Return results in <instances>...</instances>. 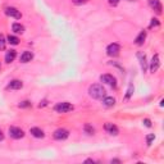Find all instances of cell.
<instances>
[{
    "mask_svg": "<svg viewBox=\"0 0 164 164\" xmlns=\"http://www.w3.org/2000/svg\"><path fill=\"white\" fill-rule=\"evenodd\" d=\"M89 95L92 99H96V100H103L106 96V90L104 89L103 85L100 84H94L89 87Z\"/></svg>",
    "mask_w": 164,
    "mask_h": 164,
    "instance_id": "cell-1",
    "label": "cell"
},
{
    "mask_svg": "<svg viewBox=\"0 0 164 164\" xmlns=\"http://www.w3.org/2000/svg\"><path fill=\"white\" fill-rule=\"evenodd\" d=\"M73 109H74V106L68 101L58 103L55 106H54V110H55L57 113H68V112H72Z\"/></svg>",
    "mask_w": 164,
    "mask_h": 164,
    "instance_id": "cell-2",
    "label": "cell"
},
{
    "mask_svg": "<svg viewBox=\"0 0 164 164\" xmlns=\"http://www.w3.org/2000/svg\"><path fill=\"white\" fill-rule=\"evenodd\" d=\"M8 132H9L10 137L14 139V140H19V139H22L23 136H24V131H23L22 128H19V127H16V126L9 127Z\"/></svg>",
    "mask_w": 164,
    "mask_h": 164,
    "instance_id": "cell-3",
    "label": "cell"
},
{
    "mask_svg": "<svg viewBox=\"0 0 164 164\" xmlns=\"http://www.w3.org/2000/svg\"><path fill=\"white\" fill-rule=\"evenodd\" d=\"M68 136H69V131L65 130V128H58V130L54 131V133H53V137L55 140H59V141L68 139Z\"/></svg>",
    "mask_w": 164,
    "mask_h": 164,
    "instance_id": "cell-4",
    "label": "cell"
},
{
    "mask_svg": "<svg viewBox=\"0 0 164 164\" xmlns=\"http://www.w3.org/2000/svg\"><path fill=\"white\" fill-rule=\"evenodd\" d=\"M5 14H7L8 17H10V18H16V19H21V18H22V13H21L17 8H14V7H8V8H5Z\"/></svg>",
    "mask_w": 164,
    "mask_h": 164,
    "instance_id": "cell-5",
    "label": "cell"
},
{
    "mask_svg": "<svg viewBox=\"0 0 164 164\" xmlns=\"http://www.w3.org/2000/svg\"><path fill=\"white\" fill-rule=\"evenodd\" d=\"M120 51V46L117 44V43H112L109 44L108 48H106V54L109 57H117Z\"/></svg>",
    "mask_w": 164,
    "mask_h": 164,
    "instance_id": "cell-6",
    "label": "cell"
},
{
    "mask_svg": "<svg viewBox=\"0 0 164 164\" xmlns=\"http://www.w3.org/2000/svg\"><path fill=\"white\" fill-rule=\"evenodd\" d=\"M100 81L103 82V84H106L109 86H112V87H115L117 86V79L115 77H113L112 74H101L100 76Z\"/></svg>",
    "mask_w": 164,
    "mask_h": 164,
    "instance_id": "cell-7",
    "label": "cell"
},
{
    "mask_svg": "<svg viewBox=\"0 0 164 164\" xmlns=\"http://www.w3.org/2000/svg\"><path fill=\"white\" fill-rule=\"evenodd\" d=\"M159 65H160V60H159V55L158 54H154V57L151 58V62H150L149 65V69L151 73H155L159 69Z\"/></svg>",
    "mask_w": 164,
    "mask_h": 164,
    "instance_id": "cell-8",
    "label": "cell"
},
{
    "mask_svg": "<svg viewBox=\"0 0 164 164\" xmlns=\"http://www.w3.org/2000/svg\"><path fill=\"white\" fill-rule=\"evenodd\" d=\"M104 130L112 136H117L119 133V130L115 125H113V123H105L104 125Z\"/></svg>",
    "mask_w": 164,
    "mask_h": 164,
    "instance_id": "cell-9",
    "label": "cell"
},
{
    "mask_svg": "<svg viewBox=\"0 0 164 164\" xmlns=\"http://www.w3.org/2000/svg\"><path fill=\"white\" fill-rule=\"evenodd\" d=\"M22 87H23V82L21 79H12L7 86L8 90H21Z\"/></svg>",
    "mask_w": 164,
    "mask_h": 164,
    "instance_id": "cell-10",
    "label": "cell"
},
{
    "mask_svg": "<svg viewBox=\"0 0 164 164\" xmlns=\"http://www.w3.org/2000/svg\"><path fill=\"white\" fill-rule=\"evenodd\" d=\"M137 58L140 60V65H141V69L142 72L145 73L147 71V68H149V64H147V60H146V55L142 53H137Z\"/></svg>",
    "mask_w": 164,
    "mask_h": 164,
    "instance_id": "cell-11",
    "label": "cell"
},
{
    "mask_svg": "<svg viewBox=\"0 0 164 164\" xmlns=\"http://www.w3.org/2000/svg\"><path fill=\"white\" fill-rule=\"evenodd\" d=\"M149 5L158 14H161V3H160V0H149Z\"/></svg>",
    "mask_w": 164,
    "mask_h": 164,
    "instance_id": "cell-12",
    "label": "cell"
},
{
    "mask_svg": "<svg viewBox=\"0 0 164 164\" xmlns=\"http://www.w3.org/2000/svg\"><path fill=\"white\" fill-rule=\"evenodd\" d=\"M30 133L33 136V137H36V139H43L44 136H45L44 131L41 130V128H38V127H32V128H30Z\"/></svg>",
    "mask_w": 164,
    "mask_h": 164,
    "instance_id": "cell-13",
    "label": "cell"
},
{
    "mask_svg": "<svg viewBox=\"0 0 164 164\" xmlns=\"http://www.w3.org/2000/svg\"><path fill=\"white\" fill-rule=\"evenodd\" d=\"M32 59H33V54H32L31 51H23L22 55H21V58H19L21 63H28V62H31Z\"/></svg>",
    "mask_w": 164,
    "mask_h": 164,
    "instance_id": "cell-14",
    "label": "cell"
},
{
    "mask_svg": "<svg viewBox=\"0 0 164 164\" xmlns=\"http://www.w3.org/2000/svg\"><path fill=\"white\" fill-rule=\"evenodd\" d=\"M145 38H146V31H141V32L137 35V37L135 38V44H136V45H139V46L144 45Z\"/></svg>",
    "mask_w": 164,
    "mask_h": 164,
    "instance_id": "cell-15",
    "label": "cell"
},
{
    "mask_svg": "<svg viewBox=\"0 0 164 164\" xmlns=\"http://www.w3.org/2000/svg\"><path fill=\"white\" fill-rule=\"evenodd\" d=\"M16 57H17V51L13 50V49H10V50H8L7 54H5V62H7V63H12L13 60L16 59Z\"/></svg>",
    "mask_w": 164,
    "mask_h": 164,
    "instance_id": "cell-16",
    "label": "cell"
},
{
    "mask_svg": "<svg viewBox=\"0 0 164 164\" xmlns=\"http://www.w3.org/2000/svg\"><path fill=\"white\" fill-rule=\"evenodd\" d=\"M103 104H104V106H106V108H112V106L115 105V99L112 98V96H105V98L103 99Z\"/></svg>",
    "mask_w": 164,
    "mask_h": 164,
    "instance_id": "cell-17",
    "label": "cell"
},
{
    "mask_svg": "<svg viewBox=\"0 0 164 164\" xmlns=\"http://www.w3.org/2000/svg\"><path fill=\"white\" fill-rule=\"evenodd\" d=\"M12 31L14 33H23L24 32V26L21 23H13L12 24Z\"/></svg>",
    "mask_w": 164,
    "mask_h": 164,
    "instance_id": "cell-18",
    "label": "cell"
},
{
    "mask_svg": "<svg viewBox=\"0 0 164 164\" xmlns=\"http://www.w3.org/2000/svg\"><path fill=\"white\" fill-rule=\"evenodd\" d=\"M7 43H9L10 45H18V44H19V38H18L17 36L9 35L8 38H7Z\"/></svg>",
    "mask_w": 164,
    "mask_h": 164,
    "instance_id": "cell-19",
    "label": "cell"
},
{
    "mask_svg": "<svg viewBox=\"0 0 164 164\" xmlns=\"http://www.w3.org/2000/svg\"><path fill=\"white\" fill-rule=\"evenodd\" d=\"M5 46H7V38L4 37L3 33H0V51L5 50Z\"/></svg>",
    "mask_w": 164,
    "mask_h": 164,
    "instance_id": "cell-20",
    "label": "cell"
},
{
    "mask_svg": "<svg viewBox=\"0 0 164 164\" xmlns=\"http://www.w3.org/2000/svg\"><path fill=\"white\" fill-rule=\"evenodd\" d=\"M84 130H85V132H86L87 135H94V133H95V128H94L91 125H89V123H86V125H85Z\"/></svg>",
    "mask_w": 164,
    "mask_h": 164,
    "instance_id": "cell-21",
    "label": "cell"
},
{
    "mask_svg": "<svg viewBox=\"0 0 164 164\" xmlns=\"http://www.w3.org/2000/svg\"><path fill=\"white\" fill-rule=\"evenodd\" d=\"M133 90H135V87H133V85L132 84H130L128 85V89H127V94H126V96H125V99L126 100H128L131 96H132V94H133Z\"/></svg>",
    "mask_w": 164,
    "mask_h": 164,
    "instance_id": "cell-22",
    "label": "cell"
},
{
    "mask_svg": "<svg viewBox=\"0 0 164 164\" xmlns=\"http://www.w3.org/2000/svg\"><path fill=\"white\" fill-rule=\"evenodd\" d=\"M154 139H155L154 133H150V135H147V136H146V144H147V145H151V142L154 141Z\"/></svg>",
    "mask_w": 164,
    "mask_h": 164,
    "instance_id": "cell-23",
    "label": "cell"
},
{
    "mask_svg": "<svg viewBox=\"0 0 164 164\" xmlns=\"http://www.w3.org/2000/svg\"><path fill=\"white\" fill-rule=\"evenodd\" d=\"M32 104H31V101H28V100H24V101H22V103H19V108H30Z\"/></svg>",
    "mask_w": 164,
    "mask_h": 164,
    "instance_id": "cell-24",
    "label": "cell"
},
{
    "mask_svg": "<svg viewBox=\"0 0 164 164\" xmlns=\"http://www.w3.org/2000/svg\"><path fill=\"white\" fill-rule=\"evenodd\" d=\"M72 2H73L76 5H82V4L87 3V0H72Z\"/></svg>",
    "mask_w": 164,
    "mask_h": 164,
    "instance_id": "cell-25",
    "label": "cell"
},
{
    "mask_svg": "<svg viewBox=\"0 0 164 164\" xmlns=\"http://www.w3.org/2000/svg\"><path fill=\"white\" fill-rule=\"evenodd\" d=\"M160 23H159V21L156 19V18H153L151 19V23H150V27H154V26H159Z\"/></svg>",
    "mask_w": 164,
    "mask_h": 164,
    "instance_id": "cell-26",
    "label": "cell"
},
{
    "mask_svg": "<svg viewBox=\"0 0 164 164\" xmlns=\"http://www.w3.org/2000/svg\"><path fill=\"white\" fill-rule=\"evenodd\" d=\"M144 125H145L146 127H151V120L147 119V118H145V119H144Z\"/></svg>",
    "mask_w": 164,
    "mask_h": 164,
    "instance_id": "cell-27",
    "label": "cell"
},
{
    "mask_svg": "<svg viewBox=\"0 0 164 164\" xmlns=\"http://www.w3.org/2000/svg\"><path fill=\"white\" fill-rule=\"evenodd\" d=\"M108 2H109V4H110V5L115 7V5H118V3L120 2V0H108Z\"/></svg>",
    "mask_w": 164,
    "mask_h": 164,
    "instance_id": "cell-28",
    "label": "cell"
},
{
    "mask_svg": "<svg viewBox=\"0 0 164 164\" xmlns=\"http://www.w3.org/2000/svg\"><path fill=\"white\" fill-rule=\"evenodd\" d=\"M4 140V133H3V131L0 130V141H3Z\"/></svg>",
    "mask_w": 164,
    "mask_h": 164,
    "instance_id": "cell-29",
    "label": "cell"
},
{
    "mask_svg": "<svg viewBox=\"0 0 164 164\" xmlns=\"http://www.w3.org/2000/svg\"><path fill=\"white\" fill-rule=\"evenodd\" d=\"M45 105H48V101H46V100H44V101H43V104L40 103V105H38V106L41 108V106H45Z\"/></svg>",
    "mask_w": 164,
    "mask_h": 164,
    "instance_id": "cell-30",
    "label": "cell"
},
{
    "mask_svg": "<svg viewBox=\"0 0 164 164\" xmlns=\"http://www.w3.org/2000/svg\"><path fill=\"white\" fill-rule=\"evenodd\" d=\"M112 163H120V160H118V159H112Z\"/></svg>",
    "mask_w": 164,
    "mask_h": 164,
    "instance_id": "cell-31",
    "label": "cell"
},
{
    "mask_svg": "<svg viewBox=\"0 0 164 164\" xmlns=\"http://www.w3.org/2000/svg\"><path fill=\"white\" fill-rule=\"evenodd\" d=\"M86 163H94V160H92V159H87Z\"/></svg>",
    "mask_w": 164,
    "mask_h": 164,
    "instance_id": "cell-32",
    "label": "cell"
},
{
    "mask_svg": "<svg viewBox=\"0 0 164 164\" xmlns=\"http://www.w3.org/2000/svg\"><path fill=\"white\" fill-rule=\"evenodd\" d=\"M128 2H133V0H128Z\"/></svg>",
    "mask_w": 164,
    "mask_h": 164,
    "instance_id": "cell-33",
    "label": "cell"
},
{
    "mask_svg": "<svg viewBox=\"0 0 164 164\" xmlns=\"http://www.w3.org/2000/svg\"><path fill=\"white\" fill-rule=\"evenodd\" d=\"M0 68H2V64H0Z\"/></svg>",
    "mask_w": 164,
    "mask_h": 164,
    "instance_id": "cell-34",
    "label": "cell"
}]
</instances>
